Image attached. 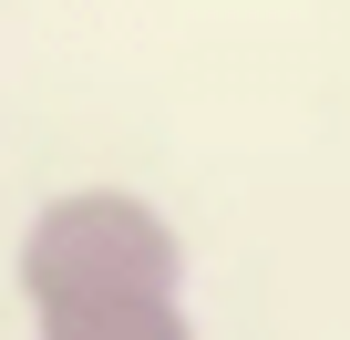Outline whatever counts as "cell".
<instances>
[{
	"instance_id": "1",
	"label": "cell",
	"mask_w": 350,
	"mask_h": 340,
	"mask_svg": "<svg viewBox=\"0 0 350 340\" xmlns=\"http://www.w3.org/2000/svg\"><path fill=\"white\" fill-rule=\"evenodd\" d=\"M21 309L42 340H196L186 237L134 186H72L21 227Z\"/></svg>"
}]
</instances>
